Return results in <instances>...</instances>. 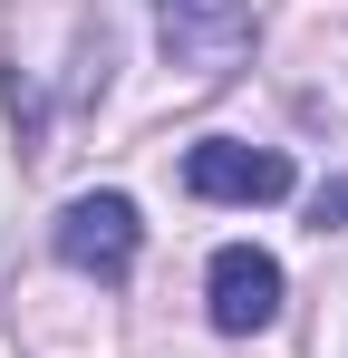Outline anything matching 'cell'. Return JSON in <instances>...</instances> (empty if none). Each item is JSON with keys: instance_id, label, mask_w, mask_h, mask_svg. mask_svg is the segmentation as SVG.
Masks as SVG:
<instances>
[{"instance_id": "3957f363", "label": "cell", "mask_w": 348, "mask_h": 358, "mask_svg": "<svg viewBox=\"0 0 348 358\" xmlns=\"http://www.w3.org/2000/svg\"><path fill=\"white\" fill-rule=\"evenodd\" d=\"M184 194H203V203H281L290 194V155L281 145L203 136V145H184Z\"/></svg>"}, {"instance_id": "277c9868", "label": "cell", "mask_w": 348, "mask_h": 358, "mask_svg": "<svg viewBox=\"0 0 348 358\" xmlns=\"http://www.w3.org/2000/svg\"><path fill=\"white\" fill-rule=\"evenodd\" d=\"M203 291H213V329L252 339V329H271V320H281V262H271V252H252V242H223V252H213V271H203Z\"/></svg>"}, {"instance_id": "7a4b0ae2", "label": "cell", "mask_w": 348, "mask_h": 358, "mask_svg": "<svg viewBox=\"0 0 348 358\" xmlns=\"http://www.w3.org/2000/svg\"><path fill=\"white\" fill-rule=\"evenodd\" d=\"M155 29H165V59L184 78H232V59L252 49L242 0H155Z\"/></svg>"}, {"instance_id": "6da1fadb", "label": "cell", "mask_w": 348, "mask_h": 358, "mask_svg": "<svg viewBox=\"0 0 348 358\" xmlns=\"http://www.w3.org/2000/svg\"><path fill=\"white\" fill-rule=\"evenodd\" d=\"M58 262L68 271H87V281H126L136 271V252H145V223H136V203L126 194H78L68 213H58Z\"/></svg>"}, {"instance_id": "5b68a950", "label": "cell", "mask_w": 348, "mask_h": 358, "mask_svg": "<svg viewBox=\"0 0 348 358\" xmlns=\"http://www.w3.org/2000/svg\"><path fill=\"white\" fill-rule=\"evenodd\" d=\"M310 223H319V233H339V223H348V175H339V184H319V194H310Z\"/></svg>"}]
</instances>
